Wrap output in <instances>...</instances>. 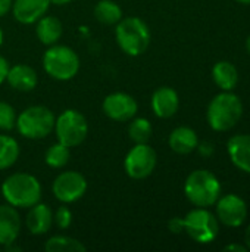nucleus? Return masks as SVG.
Returning a JSON list of instances; mask_svg holds the SVG:
<instances>
[{"mask_svg": "<svg viewBox=\"0 0 250 252\" xmlns=\"http://www.w3.org/2000/svg\"><path fill=\"white\" fill-rule=\"evenodd\" d=\"M16 112L15 108L7 103L0 100V130L1 131H10L16 126Z\"/></svg>", "mask_w": 250, "mask_h": 252, "instance_id": "bb28decb", "label": "nucleus"}, {"mask_svg": "<svg viewBox=\"0 0 250 252\" xmlns=\"http://www.w3.org/2000/svg\"><path fill=\"white\" fill-rule=\"evenodd\" d=\"M9 68H10V65H9V62H7V59H6L4 56L0 55V86L6 81Z\"/></svg>", "mask_w": 250, "mask_h": 252, "instance_id": "c756f323", "label": "nucleus"}, {"mask_svg": "<svg viewBox=\"0 0 250 252\" xmlns=\"http://www.w3.org/2000/svg\"><path fill=\"white\" fill-rule=\"evenodd\" d=\"M3 40H4V34H3V30L0 28V47H1V44H3Z\"/></svg>", "mask_w": 250, "mask_h": 252, "instance_id": "c9c22d12", "label": "nucleus"}, {"mask_svg": "<svg viewBox=\"0 0 250 252\" xmlns=\"http://www.w3.org/2000/svg\"><path fill=\"white\" fill-rule=\"evenodd\" d=\"M28 214L25 217V226L31 235L41 236L49 233L53 226V213L49 205L37 202L31 208H28Z\"/></svg>", "mask_w": 250, "mask_h": 252, "instance_id": "2eb2a0df", "label": "nucleus"}, {"mask_svg": "<svg viewBox=\"0 0 250 252\" xmlns=\"http://www.w3.org/2000/svg\"><path fill=\"white\" fill-rule=\"evenodd\" d=\"M236 1H239L242 4H250V0H236Z\"/></svg>", "mask_w": 250, "mask_h": 252, "instance_id": "4c0bfd02", "label": "nucleus"}, {"mask_svg": "<svg viewBox=\"0 0 250 252\" xmlns=\"http://www.w3.org/2000/svg\"><path fill=\"white\" fill-rule=\"evenodd\" d=\"M43 68L53 80L68 81L78 74L80 58L69 46L52 44L43 55Z\"/></svg>", "mask_w": 250, "mask_h": 252, "instance_id": "39448f33", "label": "nucleus"}, {"mask_svg": "<svg viewBox=\"0 0 250 252\" xmlns=\"http://www.w3.org/2000/svg\"><path fill=\"white\" fill-rule=\"evenodd\" d=\"M55 133L57 142L68 148L80 146L88 134V123L77 109H66L55 120Z\"/></svg>", "mask_w": 250, "mask_h": 252, "instance_id": "0eeeda50", "label": "nucleus"}, {"mask_svg": "<svg viewBox=\"0 0 250 252\" xmlns=\"http://www.w3.org/2000/svg\"><path fill=\"white\" fill-rule=\"evenodd\" d=\"M53 223L60 229V230H66L69 229V226L72 224V213L68 207L62 205L56 210V213L53 214Z\"/></svg>", "mask_w": 250, "mask_h": 252, "instance_id": "cd10ccee", "label": "nucleus"}, {"mask_svg": "<svg viewBox=\"0 0 250 252\" xmlns=\"http://www.w3.org/2000/svg\"><path fill=\"white\" fill-rule=\"evenodd\" d=\"M180 106L178 93L172 87H159L152 94V109L159 118H171L177 114Z\"/></svg>", "mask_w": 250, "mask_h": 252, "instance_id": "dca6fc26", "label": "nucleus"}, {"mask_svg": "<svg viewBox=\"0 0 250 252\" xmlns=\"http://www.w3.org/2000/svg\"><path fill=\"white\" fill-rule=\"evenodd\" d=\"M246 49H248V52H249L250 55V35L248 37V40H246Z\"/></svg>", "mask_w": 250, "mask_h": 252, "instance_id": "e433bc0d", "label": "nucleus"}, {"mask_svg": "<svg viewBox=\"0 0 250 252\" xmlns=\"http://www.w3.org/2000/svg\"><path fill=\"white\" fill-rule=\"evenodd\" d=\"M50 0H13L12 13L13 18L25 25L35 24L49 10Z\"/></svg>", "mask_w": 250, "mask_h": 252, "instance_id": "4468645a", "label": "nucleus"}, {"mask_svg": "<svg viewBox=\"0 0 250 252\" xmlns=\"http://www.w3.org/2000/svg\"><path fill=\"white\" fill-rule=\"evenodd\" d=\"M56 117L53 112L43 105H32L24 109L16 117L15 128L19 134L29 140H41L47 137L55 128Z\"/></svg>", "mask_w": 250, "mask_h": 252, "instance_id": "423d86ee", "label": "nucleus"}, {"mask_svg": "<svg viewBox=\"0 0 250 252\" xmlns=\"http://www.w3.org/2000/svg\"><path fill=\"white\" fill-rule=\"evenodd\" d=\"M245 242H246V247L250 251V226L246 229V233H245Z\"/></svg>", "mask_w": 250, "mask_h": 252, "instance_id": "f704fd0d", "label": "nucleus"}, {"mask_svg": "<svg viewBox=\"0 0 250 252\" xmlns=\"http://www.w3.org/2000/svg\"><path fill=\"white\" fill-rule=\"evenodd\" d=\"M168 143H169V148L175 154L187 155V154H192L197 148L199 139H197V134H196V131L193 128H190V127H177L169 134Z\"/></svg>", "mask_w": 250, "mask_h": 252, "instance_id": "6ab92c4d", "label": "nucleus"}, {"mask_svg": "<svg viewBox=\"0 0 250 252\" xmlns=\"http://www.w3.org/2000/svg\"><path fill=\"white\" fill-rule=\"evenodd\" d=\"M6 81L13 90L25 93V92H31L37 87L38 75L32 66L25 65V63H18V65H13L9 68Z\"/></svg>", "mask_w": 250, "mask_h": 252, "instance_id": "f3484780", "label": "nucleus"}, {"mask_svg": "<svg viewBox=\"0 0 250 252\" xmlns=\"http://www.w3.org/2000/svg\"><path fill=\"white\" fill-rule=\"evenodd\" d=\"M224 251L246 252L248 251V247H243V245H239V244H231V245H227V247L224 248Z\"/></svg>", "mask_w": 250, "mask_h": 252, "instance_id": "473e14b6", "label": "nucleus"}, {"mask_svg": "<svg viewBox=\"0 0 250 252\" xmlns=\"http://www.w3.org/2000/svg\"><path fill=\"white\" fill-rule=\"evenodd\" d=\"M35 27V34L38 37V40L46 44V46H52L56 44L59 41V38L62 37L63 32V25L60 22L59 18L56 16H50V15H44L41 16L37 22Z\"/></svg>", "mask_w": 250, "mask_h": 252, "instance_id": "aec40b11", "label": "nucleus"}, {"mask_svg": "<svg viewBox=\"0 0 250 252\" xmlns=\"http://www.w3.org/2000/svg\"><path fill=\"white\" fill-rule=\"evenodd\" d=\"M71 159V148L57 142L52 145L44 155V161L52 168H63Z\"/></svg>", "mask_w": 250, "mask_h": 252, "instance_id": "393cba45", "label": "nucleus"}, {"mask_svg": "<svg viewBox=\"0 0 250 252\" xmlns=\"http://www.w3.org/2000/svg\"><path fill=\"white\" fill-rule=\"evenodd\" d=\"M168 227H169V230L172 233H181V232H184V220L178 219V217H174L172 220H169Z\"/></svg>", "mask_w": 250, "mask_h": 252, "instance_id": "c85d7f7f", "label": "nucleus"}, {"mask_svg": "<svg viewBox=\"0 0 250 252\" xmlns=\"http://www.w3.org/2000/svg\"><path fill=\"white\" fill-rule=\"evenodd\" d=\"M0 250H1V247H0Z\"/></svg>", "mask_w": 250, "mask_h": 252, "instance_id": "58836bf2", "label": "nucleus"}, {"mask_svg": "<svg viewBox=\"0 0 250 252\" xmlns=\"http://www.w3.org/2000/svg\"><path fill=\"white\" fill-rule=\"evenodd\" d=\"M243 115V105L237 94L224 92L217 94L208 106V123L215 131L231 130Z\"/></svg>", "mask_w": 250, "mask_h": 252, "instance_id": "20e7f679", "label": "nucleus"}, {"mask_svg": "<svg viewBox=\"0 0 250 252\" xmlns=\"http://www.w3.org/2000/svg\"><path fill=\"white\" fill-rule=\"evenodd\" d=\"M44 250L47 252H84L87 248L75 238L57 235L46 241Z\"/></svg>", "mask_w": 250, "mask_h": 252, "instance_id": "b1692460", "label": "nucleus"}, {"mask_svg": "<svg viewBox=\"0 0 250 252\" xmlns=\"http://www.w3.org/2000/svg\"><path fill=\"white\" fill-rule=\"evenodd\" d=\"M41 185L28 173H13L1 185V195L15 208H31L41 199Z\"/></svg>", "mask_w": 250, "mask_h": 252, "instance_id": "f257e3e1", "label": "nucleus"}, {"mask_svg": "<svg viewBox=\"0 0 250 252\" xmlns=\"http://www.w3.org/2000/svg\"><path fill=\"white\" fill-rule=\"evenodd\" d=\"M187 199L199 208H209L217 204L221 195V183L208 170H196L189 174L184 183Z\"/></svg>", "mask_w": 250, "mask_h": 252, "instance_id": "7ed1b4c3", "label": "nucleus"}, {"mask_svg": "<svg viewBox=\"0 0 250 252\" xmlns=\"http://www.w3.org/2000/svg\"><path fill=\"white\" fill-rule=\"evenodd\" d=\"M21 216L10 204L0 205V247L15 244L21 233Z\"/></svg>", "mask_w": 250, "mask_h": 252, "instance_id": "ddd939ff", "label": "nucleus"}, {"mask_svg": "<svg viewBox=\"0 0 250 252\" xmlns=\"http://www.w3.org/2000/svg\"><path fill=\"white\" fill-rule=\"evenodd\" d=\"M212 77H214L215 84L224 92H231L237 86V81H239V72L236 66L228 61H221L215 63L212 69Z\"/></svg>", "mask_w": 250, "mask_h": 252, "instance_id": "412c9836", "label": "nucleus"}, {"mask_svg": "<svg viewBox=\"0 0 250 252\" xmlns=\"http://www.w3.org/2000/svg\"><path fill=\"white\" fill-rule=\"evenodd\" d=\"M94 16L105 25H116L124 16L122 9L113 0H100L94 7Z\"/></svg>", "mask_w": 250, "mask_h": 252, "instance_id": "4be33fe9", "label": "nucleus"}, {"mask_svg": "<svg viewBox=\"0 0 250 252\" xmlns=\"http://www.w3.org/2000/svg\"><path fill=\"white\" fill-rule=\"evenodd\" d=\"M196 149H199L200 155L205 157V158H208V157H211L214 154V145L212 143H208V142H203V143L197 145Z\"/></svg>", "mask_w": 250, "mask_h": 252, "instance_id": "7c9ffc66", "label": "nucleus"}, {"mask_svg": "<svg viewBox=\"0 0 250 252\" xmlns=\"http://www.w3.org/2000/svg\"><path fill=\"white\" fill-rule=\"evenodd\" d=\"M227 151L231 158V162L250 174V134L233 136L227 143Z\"/></svg>", "mask_w": 250, "mask_h": 252, "instance_id": "a211bd4d", "label": "nucleus"}, {"mask_svg": "<svg viewBox=\"0 0 250 252\" xmlns=\"http://www.w3.org/2000/svg\"><path fill=\"white\" fill-rule=\"evenodd\" d=\"M153 127L147 118H133L128 126V136L134 143H147L152 137Z\"/></svg>", "mask_w": 250, "mask_h": 252, "instance_id": "a878e982", "label": "nucleus"}, {"mask_svg": "<svg viewBox=\"0 0 250 252\" xmlns=\"http://www.w3.org/2000/svg\"><path fill=\"white\" fill-rule=\"evenodd\" d=\"M102 109L108 118L118 123H127L136 117L139 105L131 94L124 92H115L103 99Z\"/></svg>", "mask_w": 250, "mask_h": 252, "instance_id": "9b49d317", "label": "nucleus"}, {"mask_svg": "<svg viewBox=\"0 0 250 252\" xmlns=\"http://www.w3.org/2000/svg\"><path fill=\"white\" fill-rule=\"evenodd\" d=\"M183 220L184 232L197 244H211L220 233L218 219L206 208L196 207Z\"/></svg>", "mask_w": 250, "mask_h": 252, "instance_id": "6e6552de", "label": "nucleus"}, {"mask_svg": "<svg viewBox=\"0 0 250 252\" xmlns=\"http://www.w3.org/2000/svg\"><path fill=\"white\" fill-rule=\"evenodd\" d=\"M21 149L18 142L7 134H0V171L10 168L19 158Z\"/></svg>", "mask_w": 250, "mask_h": 252, "instance_id": "5701e85b", "label": "nucleus"}, {"mask_svg": "<svg viewBox=\"0 0 250 252\" xmlns=\"http://www.w3.org/2000/svg\"><path fill=\"white\" fill-rule=\"evenodd\" d=\"M12 1L13 0H0V18L12 9Z\"/></svg>", "mask_w": 250, "mask_h": 252, "instance_id": "2f4dec72", "label": "nucleus"}, {"mask_svg": "<svg viewBox=\"0 0 250 252\" xmlns=\"http://www.w3.org/2000/svg\"><path fill=\"white\" fill-rule=\"evenodd\" d=\"M158 155L147 143H136L124 159V170L133 180L147 179L156 168Z\"/></svg>", "mask_w": 250, "mask_h": 252, "instance_id": "1a4fd4ad", "label": "nucleus"}, {"mask_svg": "<svg viewBox=\"0 0 250 252\" xmlns=\"http://www.w3.org/2000/svg\"><path fill=\"white\" fill-rule=\"evenodd\" d=\"M115 38L119 49L128 56H140L150 46L152 34L147 24L139 16L122 18L115 25Z\"/></svg>", "mask_w": 250, "mask_h": 252, "instance_id": "f03ea898", "label": "nucleus"}, {"mask_svg": "<svg viewBox=\"0 0 250 252\" xmlns=\"http://www.w3.org/2000/svg\"><path fill=\"white\" fill-rule=\"evenodd\" d=\"M217 219L228 227H240L248 217L246 202L237 195H225L217 201Z\"/></svg>", "mask_w": 250, "mask_h": 252, "instance_id": "f8f14e48", "label": "nucleus"}, {"mask_svg": "<svg viewBox=\"0 0 250 252\" xmlns=\"http://www.w3.org/2000/svg\"><path fill=\"white\" fill-rule=\"evenodd\" d=\"M69 1H72V0H50V4H56V6H63V4H68Z\"/></svg>", "mask_w": 250, "mask_h": 252, "instance_id": "72a5a7b5", "label": "nucleus"}, {"mask_svg": "<svg viewBox=\"0 0 250 252\" xmlns=\"http://www.w3.org/2000/svg\"><path fill=\"white\" fill-rule=\"evenodd\" d=\"M52 192L62 204L77 202L87 192V179L78 171H63L53 180Z\"/></svg>", "mask_w": 250, "mask_h": 252, "instance_id": "9d476101", "label": "nucleus"}]
</instances>
